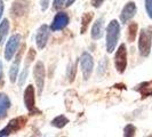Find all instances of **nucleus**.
<instances>
[{"instance_id":"11","label":"nucleus","mask_w":152,"mask_h":137,"mask_svg":"<svg viewBox=\"0 0 152 137\" xmlns=\"http://www.w3.org/2000/svg\"><path fill=\"white\" fill-rule=\"evenodd\" d=\"M136 5L134 2H128L125 7L122 8L121 14H120V20L122 23H127L129 20H132L135 14H136Z\"/></svg>"},{"instance_id":"21","label":"nucleus","mask_w":152,"mask_h":137,"mask_svg":"<svg viewBox=\"0 0 152 137\" xmlns=\"http://www.w3.org/2000/svg\"><path fill=\"white\" fill-rule=\"evenodd\" d=\"M76 71H77V64L76 63H71L68 68V78H69V81H70V82H72V81L75 80Z\"/></svg>"},{"instance_id":"24","label":"nucleus","mask_w":152,"mask_h":137,"mask_svg":"<svg viewBox=\"0 0 152 137\" xmlns=\"http://www.w3.org/2000/svg\"><path fill=\"white\" fill-rule=\"evenodd\" d=\"M28 72H29L28 68H24L22 74H21V77H20V80H18V85H20L21 87L24 85V81H25V79H26V77H28Z\"/></svg>"},{"instance_id":"30","label":"nucleus","mask_w":152,"mask_h":137,"mask_svg":"<svg viewBox=\"0 0 152 137\" xmlns=\"http://www.w3.org/2000/svg\"><path fill=\"white\" fill-rule=\"evenodd\" d=\"M2 13H4V5H2V2L0 1V18H1V16H2Z\"/></svg>"},{"instance_id":"19","label":"nucleus","mask_w":152,"mask_h":137,"mask_svg":"<svg viewBox=\"0 0 152 137\" xmlns=\"http://www.w3.org/2000/svg\"><path fill=\"white\" fill-rule=\"evenodd\" d=\"M137 29H138L137 23L133 22L129 24V26H128V41H129V42L135 41L136 34H137Z\"/></svg>"},{"instance_id":"16","label":"nucleus","mask_w":152,"mask_h":137,"mask_svg":"<svg viewBox=\"0 0 152 137\" xmlns=\"http://www.w3.org/2000/svg\"><path fill=\"white\" fill-rule=\"evenodd\" d=\"M94 17V14L93 13H85L84 15L81 16V29H80V32L81 34H84L85 32L87 31L88 26H89V23L91 22Z\"/></svg>"},{"instance_id":"2","label":"nucleus","mask_w":152,"mask_h":137,"mask_svg":"<svg viewBox=\"0 0 152 137\" xmlns=\"http://www.w3.org/2000/svg\"><path fill=\"white\" fill-rule=\"evenodd\" d=\"M24 105L29 113L34 115V114H41V111L36 106V99H34V88L32 85H29L25 90H24Z\"/></svg>"},{"instance_id":"7","label":"nucleus","mask_w":152,"mask_h":137,"mask_svg":"<svg viewBox=\"0 0 152 137\" xmlns=\"http://www.w3.org/2000/svg\"><path fill=\"white\" fill-rule=\"evenodd\" d=\"M20 41H21V36L20 34H14L8 39L7 44H6V49H5V58L7 61H10L16 52L18 50Z\"/></svg>"},{"instance_id":"3","label":"nucleus","mask_w":152,"mask_h":137,"mask_svg":"<svg viewBox=\"0 0 152 137\" xmlns=\"http://www.w3.org/2000/svg\"><path fill=\"white\" fill-rule=\"evenodd\" d=\"M151 42H152V36L150 32L143 29L140 32V40H138V50L141 56L146 57L151 52Z\"/></svg>"},{"instance_id":"6","label":"nucleus","mask_w":152,"mask_h":137,"mask_svg":"<svg viewBox=\"0 0 152 137\" xmlns=\"http://www.w3.org/2000/svg\"><path fill=\"white\" fill-rule=\"evenodd\" d=\"M33 77H34V81L38 88L39 95H41L44 87H45V66L42 62L39 61L36 63V66L33 68Z\"/></svg>"},{"instance_id":"27","label":"nucleus","mask_w":152,"mask_h":137,"mask_svg":"<svg viewBox=\"0 0 152 137\" xmlns=\"http://www.w3.org/2000/svg\"><path fill=\"white\" fill-rule=\"evenodd\" d=\"M103 2H104V0H91V6L95 8H99L102 6Z\"/></svg>"},{"instance_id":"22","label":"nucleus","mask_w":152,"mask_h":137,"mask_svg":"<svg viewBox=\"0 0 152 137\" xmlns=\"http://www.w3.org/2000/svg\"><path fill=\"white\" fill-rule=\"evenodd\" d=\"M34 57H36V50H34L33 48H30V50H29V53H28V56H26L28 62L25 63V68H29V65L32 63V61H33Z\"/></svg>"},{"instance_id":"15","label":"nucleus","mask_w":152,"mask_h":137,"mask_svg":"<svg viewBox=\"0 0 152 137\" xmlns=\"http://www.w3.org/2000/svg\"><path fill=\"white\" fill-rule=\"evenodd\" d=\"M10 107V101L6 94L0 93V120L7 117V111Z\"/></svg>"},{"instance_id":"8","label":"nucleus","mask_w":152,"mask_h":137,"mask_svg":"<svg viewBox=\"0 0 152 137\" xmlns=\"http://www.w3.org/2000/svg\"><path fill=\"white\" fill-rule=\"evenodd\" d=\"M80 66H81V71L84 74V79L85 80L89 79L91 72H93V68H94V61L89 53H87V52L83 53L81 57H80Z\"/></svg>"},{"instance_id":"10","label":"nucleus","mask_w":152,"mask_h":137,"mask_svg":"<svg viewBox=\"0 0 152 137\" xmlns=\"http://www.w3.org/2000/svg\"><path fill=\"white\" fill-rule=\"evenodd\" d=\"M48 38H49L48 26L46 24H44V25H41L39 28L38 31H37V34H36V42H37V46H38L39 49L45 48L46 44L48 41Z\"/></svg>"},{"instance_id":"18","label":"nucleus","mask_w":152,"mask_h":137,"mask_svg":"<svg viewBox=\"0 0 152 137\" xmlns=\"http://www.w3.org/2000/svg\"><path fill=\"white\" fill-rule=\"evenodd\" d=\"M68 123H69V119L66 117H64V115H58V117H56L55 119L52 120V126L56 127V128H63Z\"/></svg>"},{"instance_id":"29","label":"nucleus","mask_w":152,"mask_h":137,"mask_svg":"<svg viewBox=\"0 0 152 137\" xmlns=\"http://www.w3.org/2000/svg\"><path fill=\"white\" fill-rule=\"evenodd\" d=\"M75 1H76V0H66V2H65V6H66V7L71 6V5H72Z\"/></svg>"},{"instance_id":"17","label":"nucleus","mask_w":152,"mask_h":137,"mask_svg":"<svg viewBox=\"0 0 152 137\" xmlns=\"http://www.w3.org/2000/svg\"><path fill=\"white\" fill-rule=\"evenodd\" d=\"M8 31H9V22L8 20H4L0 23V46L4 44L8 34Z\"/></svg>"},{"instance_id":"26","label":"nucleus","mask_w":152,"mask_h":137,"mask_svg":"<svg viewBox=\"0 0 152 137\" xmlns=\"http://www.w3.org/2000/svg\"><path fill=\"white\" fill-rule=\"evenodd\" d=\"M145 8L149 17L152 18V0H145Z\"/></svg>"},{"instance_id":"4","label":"nucleus","mask_w":152,"mask_h":137,"mask_svg":"<svg viewBox=\"0 0 152 137\" xmlns=\"http://www.w3.org/2000/svg\"><path fill=\"white\" fill-rule=\"evenodd\" d=\"M26 121H28V119L25 117H18V118H15V119L10 120L9 123H8L4 129L0 130V137L9 136L10 134L21 130L26 125Z\"/></svg>"},{"instance_id":"25","label":"nucleus","mask_w":152,"mask_h":137,"mask_svg":"<svg viewBox=\"0 0 152 137\" xmlns=\"http://www.w3.org/2000/svg\"><path fill=\"white\" fill-rule=\"evenodd\" d=\"M65 4V0H54L53 2V8L55 10H60Z\"/></svg>"},{"instance_id":"9","label":"nucleus","mask_w":152,"mask_h":137,"mask_svg":"<svg viewBox=\"0 0 152 137\" xmlns=\"http://www.w3.org/2000/svg\"><path fill=\"white\" fill-rule=\"evenodd\" d=\"M70 22L69 15L64 12H60L57 13L53 20V23L50 25V30L52 31H60L63 30Z\"/></svg>"},{"instance_id":"28","label":"nucleus","mask_w":152,"mask_h":137,"mask_svg":"<svg viewBox=\"0 0 152 137\" xmlns=\"http://www.w3.org/2000/svg\"><path fill=\"white\" fill-rule=\"evenodd\" d=\"M48 4H49V0H42L41 1V9L42 10H46L48 8Z\"/></svg>"},{"instance_id":"1","label":"nucleus","mask_w":152,"mask_h":137,"mask_svg":"<svg viewBox=\"0 0 152 137\" xmlns=\"http://www.w3.org/2000/svg\"><path fill=\"white\" fill-rule=\"evenodd\" d=\"M120 37V25L118 21L112 20L109 23L107 29V52L112 53L115 49V46L118 44V40Z\"/></svg>"},{"instance_id":"31","label":"nucleus","mask_w":152,"mask_h":137,"mask_svg":"<svg viewBox=\"0 0 152 137\" xmlns=\"http://www.w3.org/2000/svg\"><path fill=\"white\" fill-rule=\"evenodd\" d=\"M1 73H2V63L0 62V77H1Z\"/></svg>"},{"instance_id":"5","label":"nucleus","mask_w":152,"mask_h":137,"mask_svg":"<svg viewBox=\"0 0 152 137\" xmlns=\"http://www.w3.org/2000/svg\"><path fill=\"white\" fill-rule=\"evenodd\" d=\"M114 66L115 70L119 73H124L127 68V49L125 44H121L119 46L115 56H114Z\"/></svg>"},{"instance_id":"13","label":"nucleus","mask_w":152,"mask_h":137,"mask_svg":"<svg viewBox=\"0 0 152 137\" xmlns=\"http://www.w3.org/2000/svg\"><path fill=\"white\" fill-rule=\"evenodd\" d=\"M28 10V1L26 0H16L13 4V8H12V15L16 17V16H22L25 14V12Z\"/></svg>"},{"instance_id":"20","label":"nucleus","mask_w":152,"mask_h":137,"mask_svg":"<svg viewBox=\"0 0 152 137\" xmlns=\"http://www.w3.org/2000/svg\"><path fill=\"white\" fill-rule=\"evenodd\" d=\"M136 133V128L134 125H127L125 128H124V136L125 137H133Z\"/></svg>"},{"instance_id":"23","label":"nucleus","mask_w":152,"mask_h":137,"mask_svg":"<svg viewBox=\"0 0 152 137\" xmlns=\"http://www.w3.org/2000/svg\"><path fill=\"white\" fill-rule=\"evenodd\" d=\"M105 71H107V58H103L102 61L99 62L97 73H99V76H103Z\"/></svg>"},{"instance_id":"14","label":"nucleus","mask_w":152,"mask_h":137,"mask_svg":"<svg viewBox=\"0 0 152 137\" xmlns=\"http://www.w3.org/2000/svg\"><path fill=\"white\" fill-rule=\"evenodd\" d=\"M103 29H104V20L103 18H99L96 22L94 23L93 28H91V38L94 40L101 39L103 36Z\"/></svg>"},{"instance_id":"12","label":"nucleus","mask_w":152,"mask_h":137,"mask_svg":"<svg viewBox=\"0 0 152 137\" xmlns=\"http://www.w3.org/2000/svg\"><path fill=\"white\" fill-rule=\"evenodd\" d=\"M23 49H24V46L21 48V50L18 52V55L16 56L15 62L12 64L10 66V70H9V80L10 82H15L16 79H17V74H18V68H20V63H21V56L23 54Z\"/></svg>"}]
</instances>
